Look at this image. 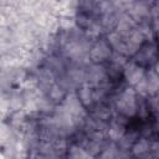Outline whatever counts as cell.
Segmentation results:
<instances>
[{"mask_svg": "<svg viewBox=\"0 0 159 159\" xmlns=\"http://www.w3.org/2000/svg\"><path fill=\"white\" fill-rule=\"evenodd\" d=\"M113 48L111 42L106 37H98L92 43V47L88 51V56L93 63L106 65L112 60Z\"/></svg>", "mask_w": 159, "mask_h": 159, "instance_id": "6da1fadb", "label": "cell"}]
</instances>
